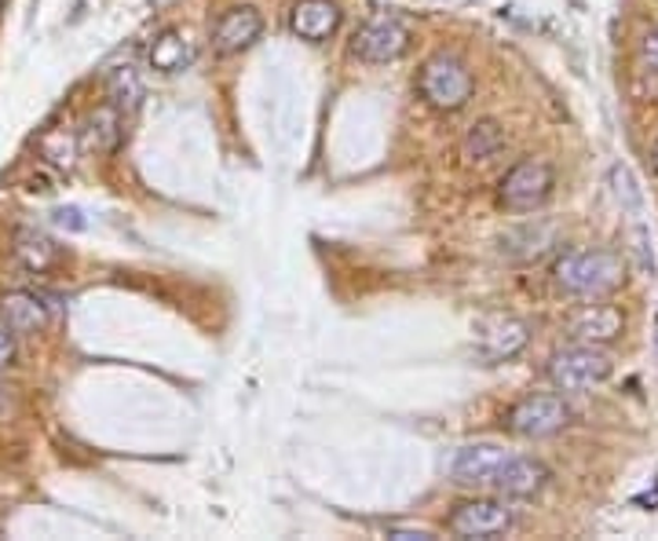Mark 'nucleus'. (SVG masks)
<instances>
[{"mask_svg": "<svg viewBox=\"0 0 658 541\" xmlns=\"http://www.w3.org/2000/svg\"><path fill=\"white\" fill-rule=\"evenodd\" d=\"M453 483L498 490L505 498H534L549 483V468L537 458H523L498 443H469L450 461Z\"/></svg>", "mask_w": 658, "mask_h": 541, "instance_id": "1", "label": "nucleus"}, {"mask_svg": "<svg viewBox=\"0 0 658 541\" xmlns=\"http://www.w3.org/2000/svg\"><path fill=\"white\" fill-rule=\"evenodd\" d=\"M626 263L612 249H574L553 263V282L571 296H604L622 285Z\"/></svg>", "mask_w": 658, "mask_h": 541, "instance_id": "2", "label": "nucleus"}, {"mask_svg": "<svg viewBox=\"0 0 658 541\" xmlns=\"http://www.w3.org/2000/svg\"><path fill=\"white\" fill-rule=\"evenodd\" d=\"M417 92H421V100L432 106V111L458 114L461 106L472 100L476 81L469 74V66H464L458 55L439 52V55L428 59V63L421 66V74H417Z\"/></svg>", "mask_w": 658, "mask_h": 541, "instance_id": "3", "label": "nucleus"}, {"mask_svg": "<svg viewBox=\"0 0 658 541\" xmlns=\"http://www.w3.org/2000/svg\"><path fill=\"white\" fill-rule=\"evenodd\" d=\"M612 374H615L612 355H604L596 344L564 347V352H556L553 363H549V381H553L560 392H593L596 384H604Z\"/></svg>", "mask_w": 658, "mask_h": 541, "instance_id": "4", "label": "nucleus"}, {"mask_svg": "<svg viewBox=\"0 0 658 541\" xmlns=\"http://www.w3.org/2000/svg\"><path fill=\"white\" fill-rule=\"evenodd\" d=\"M556 187V168L542 158H523L516 162L501 179V206L509 212H534L537 206H545L549 195Z\"/></svg>", "mask_w": 658, "mask_h": 541, "instance_id": "5", "label": "nucleus"}, {"mask_svg": "<svg viewBox=\"0 0 658 541\" xmlns=\"http://www.w3.org/2000/svg\"><path fill=\"white\" fill-rule=\"evenodd\" d=\"M352 52L363 63H395V59L410 52V27L399 15H391V11H377L355 30Z\"/></svg>", "mask_w": 658, "mask_h": 541, "instance_id": "6", "label": "nucleus"}, {"mask_svg": "<svg viewBox=\"0 0 658 541\" xmlns=\"http://www.w3.org/2000/svg\"><path fill=\"white\" fill-rule=\"evenodd\" d=\"M516 527V512L501 498H476L461 501L458 509L447 516V531L453 538H501Z\"/></svg>", "mask_w": 658, "mask_h": 541, "instance_id": "7", "label": "nucleus"}, {"mask_svg": "<svg viewBox=\"0 0 658 541\" xmlns=\"http://www.w3.org/2000/svg\"><path fill=\"white\" fill-rule=\"evenodd\" d=\"M571 406L560 395H531V399L516 403L509 410V431H516L523 439H545L556 436L560 428H567Z\"/></svg>", "mask_w": 658, "mask_h": 541, "instance_id": "8", "label": "nucleus"}, {"mask_svg": "<svg viewBox=\"0 0 658 541\" xmlns=\"http://www.w3.org/2000/svg\"><path fill=\"white\" fill-rule=\"evenodd\" d=\"M526 341H531V330H526V322L512 315H490L476 326V344H480L483 358H490V363L516 358L526 347Z\"/></svg>", "mask_w": 658, "mask_h": 541, "instance_id": "9", "label": "nucleus"}, {"mask_svg": "<svg viewBox=\"0 0 658 541\" xmlns=\"http://www.w3.org/2000/svg\"><path fill=\"white\" fill-rule=\"evenodd\" d=\"M263 33V15L257 8H231L223 11L217 19V27H212V48H217L220 55H238L246 52V48H253Z\"/></svg>", "mask_w": 658, "mask_h": 541, "instance_id": "10", "label": "nucleus"}, {"mask_svg": "<svg viewBox=\"0 0 658 541\" xmlns=\"http://www.w3.org/2000/svg\"><path fill=\"white\" fill-rule=\"evenodd\" d=\"M0 319H4V326L15 336H33L48 326V319H52V304H48L44 293L11 290V293L0 296Z\"/></svg>", "mask_w": 658, "mask_h": 541, "instance_id": "11", "label": "nucleus"}, {"mask_svg": "<svg viewBox=\"0 0 658 541\" xmlns=\"http://www.w3.org/2000/svg\"><path fill=\"white\" fill-rule=\"evenodd\" d=\"M290 30L311 44L330 41L341 30V8L333 0H296L290 11Z\"/></svg>", "mask_w": 658, "mask_h": 541, "instance_id": "12", "label": "nucleus"}, {"mask_svg": "<svg viewBox=\"0 0 658 541\" xmlns=\"http://www.w3.org/2000/svg\"><path fill=\"white\" fill-rule=\"evenodd\" d=\"M122 136H125L122 111H117L114 103H103V106H95V111L85 114V122H81V132H77V143H81V150H88V154H114L117 147H122Z\"/></svg>", "mask_w": 658, "mask_h": 541, "instance_id": "13", "label": "nucleus"}, {"mask_svg": "<svg viewBox=\"0 0 658 541\" xmlns=\"http://www.w3.org/2000/svg\"><path fill=\"white\" fill-rule=\"evenodd\" d=\"M571 336L578 344H607L622 333V315L615 308L604 304H585L578 315L571 319Z\"/></svg>", "mask_w": 658, "mask_h": 541, "instance_id": "14", "label": "nucleus"}, {"mask_svg": "<svg viewBox=\"0 0 658 541\" xmlns=\"http://www.w3.org/2000/svg\"><path fill=\"white\" fill-rule=\"evenodd\" d=\"M195 63V44H190L179 30H165L150 44V70L158 74H179Z\"/></svg>", "mask_w": 658, "mask_h": 541, "instance_id": "15", "label": "nucleus"}, {"mask_svg": "<svg viewBox=\"0 0 658 541\" xmlns=\"http://www.w3.org/2000/svg\"><path fill=\"white\" fill-rule=\"evenodd\" d=\"M15 260L33 274L52 271L59 263V246L41 231H19L15 235Z\"/></svg>", "mask_w": 658, "mask_h": 541, "instance_id": "16", "label": "nucleus"}, {"mask_svg": "<svg viewBox=\"0 0 658 541\" xmlns=\"http://www.w3.org/2000/svg\"><path fill=\"white\" fill-rule=\"evenodd\" d=\"M143 95H147V89H143V77L136 66H114L111 74H106V100L122 114H136Z\"/></svg>", "mask_w": 658, "mask_h": 541, "instance_id": "17", "label": "nucleus"}, {"mask_svg": "<svg viewBox=\"0 0 658 541\" xmlns=\"http://www.w3.org/2000/svg\"><path fill=\"white\" fill-rule=\"evenodd\" d=\"M505 147V128H501L498 122H476L469 128V136L461 139V158L464 162H490V158H498V150Z\"/></svg>", "mask_w": 658, "mask_h": 541, "instance_id": "18", "label": "nucleus"}, {"mask_svg": "<svg viewBox=\"0 0 658 541\" xmlns=\"http://www.w3.org/2000/svg\"><path fill=\"white\" fill-rule=\"evenodd\" d=\"M77 136H66V132H48L41 136V158L52 162L55 168H74L77 162Z\"/></svg>", "mask_w": 658, "mask_h": 541, "instance_id": "19", "label": "nucleus"}, {"mask_svg": "<svg viewBox=\"0 0 658 541\" xmlns=\"http://www.w3.org/2000/svg\"><path fill=\"white\" fill-rule=\"evenodd\" d=\"M52 223L63 227V231H85V216H81V209H74V206L55 209L52 212Z\"/></svg>", "mask_w": 658, "mask_h": 541, "instance_id": "20", "label": "nucleus"}, {"mask_svg": "<svg viewBox=\"0 0 658 541\" xmlns=\"http://www.w3.org/2000/svg\"><path fill=\"white\" fill-rule=\"evenodd\" d=\"M11 363H15V333L4 326L0 330V374H4Z\"/></svg>", "mask_w": 658, "mask_h": 541, "instance_id": "21", "label": "nucleus"}, {"mask_svg": "<svg viewBox=\"0 0 658 541\" xmlns=\"http://www.w3.org/2000/svg\"><path fill=\"white\" fill-rule=\"evenodd\" d=\"M640 55H644V63H648V70H655V74H658V27L648 33V38H644Z\"/></svg>", "mask_w": 658, "mask_h": 541, "instance_id": "22", "label": "nucleus"}, {"mask_svg": "<svg viewBox=\"0 0 658 541\" xmlns=\"http://www.w3.org/2000/svg\"><path fill=\"white\" fill-rule=\"evenodd\" d=\"M388 534L399 538V541H428L432 538V531H425V527H391Z\"/></svg>", "mask_w": 658, "mask_h": 541, "instance_id": "23", "label": "nucleus"}, {"mask_svg": "<svg viewBox=\"0 0 658 541\" xmlns=\"http://www.w3.org/2000/svg\"><path fill=\"white\" fill-rule=\"evenodd\" d=\"M633 504H640V509H658V476H655V487H648L644 495L633 498Z\"/></svg>", "mask_w": 658, "mask_h": 541, "instance_id": "24", "label": "nucleus"}, {"mask_svg": "<svg viewBox=\"0 0 658 541\" xmlns=\"http://www.w3.org/2000/svg\"><path fill=\"white\" fill-rule=\"evenodd\" d=\"M655 173H658V143H655Z\"/></svg>", "mask_w": 658, "mask_h": 541, "instance_id": "25", "label": "nucleus"}, {"mask_svg": "<svg viewBox=\"0 0 658 541\" xmlns=\"http://www.w3.org/2000/svg\"><path fill=\"white\" fill-rule=\"evenodd\" d=\"M0 4H4V0H0Z\"/></svg>", "mask_w": 658, "mask_h": 541, "instance_id": "26", "label": "nucleus"}]
</instances>
